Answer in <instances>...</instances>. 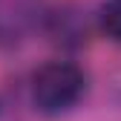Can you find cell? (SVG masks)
<instances>
[{
  "label": "cell",
  "mask_w": 121,
  "mask_h": 121,
  "mask_svg": "<svg viewBox=\"0 0 121 121\" xmlns=\"http://www.w3.org/2000/svg\"><path fill=\"white\" fill-rule=\"evenodd\" d=\"M98 29L112 43H121V0H104L98 6Z\"/></svg>",
  "instance_id": "7a4b0ae2"
},
{
  "label": "cell",
  "mask_w": 121,
  "mask_h": 121,
  "mask_svg": "<svg viewBox=\"0 0 121 121\" xmlns=\"http://www.w3.org/2000/svg\"><path fill=\"white\" fill-rule=\"evenodd\" d=\"M86 86V72L75 60H46L32 75L29 98L35 112H40L43 118H60L84 101Z\"/></svg>",
  "instance_id": "6da1fadb"
}]
</instances>
